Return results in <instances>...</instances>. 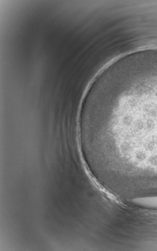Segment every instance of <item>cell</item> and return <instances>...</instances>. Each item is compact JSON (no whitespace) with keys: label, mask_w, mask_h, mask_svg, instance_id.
<instances>
[{"label":"cell","mask_w":157,"mask_h":251,"mask_svg":"<svg viewBox=\"0 0 157 251\" xmlns=\"http://www.w3.org/2000/svg\"><path fill=\"white\" fill-rule=\"evenodd\" d=\"M133 202L138 205L157 208V197L135 199Z\"/></svg>","instance_id":"6da1fadb"}]
</instances>
